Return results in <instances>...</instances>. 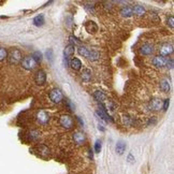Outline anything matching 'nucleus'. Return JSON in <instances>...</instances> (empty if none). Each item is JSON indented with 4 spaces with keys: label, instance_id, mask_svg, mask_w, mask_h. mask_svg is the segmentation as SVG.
<instances>
[{
    "label": "nucleus",
    "instance_id": "nucleus-1",
    "mask_svg": "<svg viewBox=\"0 0 174 174\" xmlns=\"http://www.w3.org/2000/svg\"><path fill=\"white\" fill-rule=\"evenodd\" d=\"M22 52L18 48H12L9 53H8V61L10 65H17L18 62L22 61Z\"/></svg>",
    "mask_w": 174,
    "mask_h": 174
},
{
    "label": "nucleus",
    "instance_id": "nucleus-2",
    "mask_svg": "<svg viewBox=\"0 0 174 174\" xmlns=\"http://www.w3.org/2000/svg\"><path fill=\"white\" fill-rule=\"evenodd\" d=\"M20 62H22V67H23L25 70H28V71L34 70V69L36 68V66H37L36 61L34 60V58H32L31 56L24 57Z\"/></svg>",
    "mask_w": 174,
    "mask_h": 174
},
{
    "label": "nucleus",
    "instance_id": "nucleus-3",
    "mask_svg": "<svg viewBox=\"0 0 174 174\" xmlns=\"http://www.w3.org/2000/svg\"><path fill=\"white\" fill-rule=\"evenodd\" d=\"M59 124L62 128H66V129H71L74 125L73 123V119L71 116L69 115H61L60 118H59Z\"/></svg>",
    "mask_w": 174,
    "mask_h": 174
},
{
    "label": "nucleus",
    "instance_id": "nucleus-4",
    "mask_svg": "<svg viewBox=\"0 0 174 174\" xmlns=\"http://www.w3.org/2000/svg\"><path fill=\"white\" fill-rule=\"evenodd\" d=\"M37 120H38V123L40 125L45 126L50 122V114L45 111H39L37 113Z\"/></svg>",
    "mask_w": 174,
    "mask_h": 174
},
{
    "label": "nucleus",
    "instance_id": "nucleus-5",
    "mask_svg": "<svg viewBox=\"0 0 174 174\" xmlns=\"http://www.w3.org/2000/svg\"><path fill=\"white\" fill-rule=\"evenodd\" d=\"M100 108L97 112H96V114H97L98 116H100V118H102V119H104L105 122H110V123H113V118L111 117V116L108 115V113L106 112V108L105 106L103 105L102 103H100Z\"/></svg>",
    "mask_w": 174,
    "mask_h": 174
},
{
    "label": "nucleus",
    "instance_id": "nucleus-6",
    "mask_svg": "<svg viewBox=\"0 0 174 174\" xmlns=\"http://www.w3.org/2000/svg\"><path fill=\"white\" fill-rule=\"evenodd\" d=\"M63 96H62V93H61L59 89L57 88H54L51 91L50 93V99L52 100V102H54V103H59V102L62 100Z\"/></svg>",
    "mask_w": 174,
    "mask_h": 174
},
{
    "label": "nucleus",
    "instance_id": "nucleus-7",
    "mask_svg": "<svg viewBox=\"0 0 174 174\" xmlns=\"http://www.w3.org/2000/svg\"><path fill=\"white\" fill-rule=\"evenodd\" d=\"M34 81H36V83L38 84V85L42 86L44 85V84L46 83V73L44 70H38L36 73V76H34Z\"/></svg>",
    "mask_w": 174,
    "mask_h": 174
},
{
    "label": "nucleus",
    "instance_id": "nucleus-8",
    "mask_svg": "<svg viewBox=\"0 0 174 174\" xmlns=\"http://www.w3.org/2000/svg\"><path fill=\"white\" fill-rule=\"evenodd\" d=\"M159 52H160V56H169L170 54L173 53V46H172V44H169V43H163L159 48Z\"/></svg>",
    "mask_w": 174,
    "mask_h": 174
},
{
    "label": "nucleus",
    "instance_id": "nucleus-9",
    "mask_svg": "<svg viewBox=\"0 0 174 174\" xmlns=\"http://www.w3.org/2000/svg\"><path fill=\"white\" fill-rule=\"evenodd\" d=\"M74 48H75L73 44H68V45L66 46V48H65L63 54H65V63H66V66L69 65V58L74 54Z\"/></svg>",
    "mask_w": 174,
    "mask_h": 174
},
{
    "label": "nucleus",
    "instance_id": "nucleus-10",
    "mask_svg": "<svg viewBox=\"0 0 174 174\" xmlns=\"http://www.w3.org/2000/svg\"><path fill=\"white\" fill-rule=\"evenodd\" d=\"M167 60L168 59L165 57H162V56H156L153 58V65H154L156 68H163L165 66V63H167Z\"/></svg>",
    "mask_w": 174,
    "mask_h": 174
},
{
    "label": "nucleus",
    "instance_id": "nucleus-11",
    "mask_svg": "<svg viewBox=\"0 0 174 174\" xmlns=\"http://www.w3.org/2000/svg\"><path fill=\"white\" fill-rule=\"evenodd\" d=\"M73 141H74L75 144L77 145H83L86 142V138L85 134L81 131H76L73 133Z\"/></svg>",
    "mask_w": 174,
    "mask_h": 174
},
{
    "label": "nucleus",
    "instance_id": "nucleus-12",
    "mask_svg": "<svg viewBox=\"0 0 174 174\" xmlns=\"http://www.w3.org/2000/svg\"><path fill=\"white\" fill-rule=\"evenodd\" d=\"M153 52H154V46L151 45V44H148V43L143 44L140 48V54L144 55V56H148V55H151Z\"/></svg>",
    "mask_w": 174,
    "mask_h": 174
},
{
    "label": "nucleus",
    "instance_id": "nucleus-13",
    "mask_svg": "<svg viewBox=\"0 0 174 174\" xmlns=\"http://www.w3.org/2000/svg\"><path fill=\"white\" fill-rule=\"evenodd\" d=\"M85 29H86V31L89 32V34H95V32L98 31V26L95 22L88 20V22H86L85 23Z\"/></svg>",
    "mask_w": 174,
    "mask_h": 174
},
{
    "label": "nucleus",
    "instance_id": "nucleus-14",
    "mask_svg": "<svg viewBox=\"0 0 174 174\" xmlns=\"http://www.w3.org/2000/svg\"><path fill=\"white\" fill-rule=\"evenodd\" d=\"M120 14L124 17H131L133 15V10H132V7L130 5H125V7L122 8L120 10Z\"/></svg>",
    "mask_w": 174,
    "mask_h": 174
},
{
    "label": "nucleus",
    "instance_id": "nucleus-15",
    "mask_svg": "<svg viewBox=\"0 0 174 174\" xmlns=\"http://www.w3.org/2000/svg\"><path fill=\"white\" fill-rule=\"evenodd\" d=\"M69 65H70L71 68H72L73 70H75V71H79L80 69L82 68V62H81V60H80V59H77V58L71 59L70 62H69Z\"/></svg>",
    "mask_w": 174,
    "mask_h": 174
},
{
    "label": "nucleus",
    "instance_id": "nucleus-16",
    "mask_svg": "<svg viewBox=\"0 0 174 174\" xmlns=\"http://www.w3.org/2000/svg\"><path fill=\"white\" fill-rule=\"evenodd\" d=\"M148 106H149V108L154 110V111H158V110H160V108H161L160 100H159V99H153V100H151Z\"/></svg>",
    "mask_w": 174,
    "mask_h": 174
},
{
    "label": "nucleus",
    "instance_id": "nucleus-17",
    "mask_svg": "<svg viewBox=\"0 0 174 174\" xmlns=\"http://www.w3.org/2000/svg\"><path fill=\"white\" fill-rule=\"evenodd\" d=\"M126 151V143L124 141H118L116 144V153L118 155H123Z\"/></svg>",
    "mask_w": 174,
    "mask_h": 174
},
{
    "label": "nucleus",
    "instance_id": "nucleus-18",
    "mask_svg": "<svg viewBox=\"0 0 174 174\" xmlns=\"http://www.w3.org/2000/svg\"><path fill=\"white\" fill-rule=\"evenodd\" d=\"M132 10H133V14H137V15L139 16H142L145 14V8L143 7V5H134V7H132Z\"/></svg>",
    "mask_w": 174,
    "mask_h": 174
},
{
    "label": "nucleus",
    "instance_id": "nucleus-19",
    "mask_svg": "<svg viewBox=\"0 0 174 174\" xmlns=\"http://www.w3.org/2000/svg\"><path fill=\"white\" fill-rule=\"evenodd\" d=\"M82 79H83V81L85 82H89L91 79V70L88 68H85L83 69V71H82Z\"/></svg>",
    "mask_w": 174,
    "mask_h": 174
},
{
    "label": "nucleus",
    "instance_id": "nucleus-20",
    "mask_svg": "<svg viewBox=\"0 0 174 174\" xmlns=\"http://www.w3.org/2000/svg\"><path fill=\"white\" fill-rule=\"evenodd\" d=\"M34 25L37 26V27H40V26H43L44 23H45V20H44V16L43 15H38L34 18Z\"/></svg>",
    "mask_w": 174,
    "mask_h": 174
},
{
    "label": "nucleus",
    "instance_id": "nucleus-21",
    "mask_svg": "<svg viewBox=\"0 0 174 174\" xmlns=\"http://www.w3.org/2000/svg\"><path fill=\"white\" fill-rule=\"evenodd\" d=\"M160 89L163 93H169L170 91V83L167 79L162 80V81L160 82Z\"/></svg>",
    "mask_w": 174,
    "mask_h": 174
},
{
    "label": "nucleus",
    "instance_id": "nucleus-22",
    "mask_svg": "<svg viewBox=\"0 0 174 174\" xmlns=\"http://www.w3.org/2000/svg\"><path fill=\"white\" fill-rule=\"evenodd\" d=\"M41 137V132H39L38 130H31L28 133V138L30 141H37Z\"/></svg>",
    "mask_w": 174,
    "mask_h": 174
},
{
    "label": "nucleus",
    "instance_id": "nucleus-23",
    "mask_svg": "<svg viewBox=\"0 0 174 174\" xmlns=\"http://www.w3.org/2000/svg\"><path fill=\"white\" fill-rule=\"evenodd\" d=\"M94 97H95L96 100L102 102V101H104V100H105L106 96H105V94H104L102 91H96L95 94H94Z\"/></svg>",
    "mask_w": 174,
    "mask_h": 174
},
{
    "label": "nucleus",
    "instance_id": "nucleus-24",
    "mask_svg": "<svg viewBox=\"0 0 174 174\" xmlns=\"http://www.w3.org/2000/svg\"><path fill=\"white\" fill-rule=\"evenodd\" d=\"M99 57H100L99 52L93 50V51H89V55H88V58L87 59H89V60H91V61H95V60H98Z\"/></svg>",
    "mask_w": 174,
    "mask_h": 174
},
{
    "label": "nucleus",
    "instance_id": "nucleus-25",
    "mask_svg": "<svg viewBox=\"0 0 174 174\" xmlns=\"http://www.w3.org/2000/svg\"><path fill=\"white\" fill-rule=\"evenodd\" d=\"M89 51H91V50H88V48H85V46H80L79 50H77V52H79V54L81 55V56L86 57V58H88Z\"/></svg>",
    "mask_w": 174,
    "mask_h": 174
},
{
    "label": "nucleus",
    "instance_id": "nucleus-26",
    "mask_svg": "<svg viewBox=\"0 0 174 174\" xmlns=\"http://www.w3.org/2000/svg\"><path fill=\"white\" fill-rule=\"evenodd\" d=\"M32 58H34V60L36 61V63H40L41 61H42V53L40 52V51H36V52L32 54Z\"/></svg>",
    "mask_w": 174,
    "mask_h": 174
},
{
    "label": "nucleus",
    "instance_id": "nucleus-27",
    "mask_svg": "<svg viewBox=\"0 0 174 174\" xmlns=\"http://www.w3.org/2000/svg\"><path fill=\"white\" fill-rule=\"evenodd\" d=\"M8 57V51L5 48H0V61H3Z\"/></svg>",
    "mask_w": 174,
    "mask_h": 174
},
{
    "label": "nucleus",
    "instance_id": "nucleus-28",
    "mask_svg": "<svg viewBox=\"0 0 174 174\" xmlns=\"http://www.w3.org/2000/svg\"><path fill=\"white\" fill-rule=\"evenodd\" d=\"M101 148H102V144H101V141L100 140H97L95 143V153L99 154L100 151H101Z\"/></svg>",
    "mask_w": 174,
    "mask_h": 174
},
{
    "label": "nucleus",
    "instance_id": "nucleus-29",
    "mask_svg": "<svg viewBox=\"0 0 174 174\" xmlns=\"http://www.w3.org/2000/svg\"><path fill=\"white\" fill-rule=\"evenodd\" d=\"M167 24H168V26H170V28H171V29H173V28H174V17H173V16H170V17L168 18Z\"/></svg>",
    "mask_w": 174,
    "mask_h": 174
},
{
    "label": "nucleus",
    "instance_id": "nucleus-30",
    "mask_svg": "<svg viewBox=\"0 0 174 174\" xmlns=\"http://www.w3.org/2000/svg\"><path fill=\"white\" fill-rule=\"evenodd\" d=\"M85 9L88 12H91V13H95V7H94V5H86Z\"/></svg>",
    "mask_w": 174,
    "mask_h": 174
},
{
    "label": "nucleus",
    "instance_id": "nucleus-31",
    "mask_svg": "<svg viewBox=\"0 0 174 174\" xmlns=\"http://www.w3.org/2000/svg\"><path fill=\"white\" fill-rule=\"evenodd\" d=\"M127 161H128L129 163H134V157L132 154H129L128 156H127Z\"/></svg>",
    "mask_w": 174,
    "mask_h": 174
},
{
    "label": "nucleus",
    "instance_id": "nucleus-32",
    "mask_svg": "<svg viewBox=\"0 0 174 174\" xmlns=\"http://www.w3.org/2000/svg\"><path fill=\"white\" fill-rule=\"evenodd\" d=\"M46 56H48V59H50V61L53 60V51L52 50H48L46 52Z\"/></svg>",
    "mask_w": 174,
    "mask_h": 174
},
{
    "label": "nucleus",
    "instance_id": "nucleus-33",
    "mask_svg": "<svg viewBox=\"0 0 174 174\" xmlns=\"http://www.w3.org/2000/svg\"><path fill=\"white\" fill-rule=\"evenodd\" d=\"M169 104H170V100L169 99H165V103H163V111H167L168 108H169Z\"/></svg>",
    "mask_w": 174,
    "mask_h": 174
},
{
    "label": "nucleus",
    "instance_id": "nucleus-34",
    "mask_svg": "<svg viewBox=\"0 0 174 174\" xmlns=\"http://www.w3.org/2000/svg\"><path fill=\"white\" fill-rule=\"evenodd\" d=\"M165 66H167V68H170V69H172L173 68V60L172 59H168L167 60V63H165Z\"/></svg>",
    "mask_w": 174,
    "mask_h": 174
},
{
    "label": "nucleus",
    "instance_id": "nucleus-35",
    "mask_svg": "<svg viewBox=\"0 0 174 174\" xmlns=\"http://www.w3.org/2000/svg\"><path fill=\"white\" fill-rule=\"evenodd\" d=\"M66 102H67V104H68V105H69V108H70V110H71V111H73V110H74V105H73V104L71 103V101H70V100L66 99Z\"/></svg>",
    "mask_w": 174,
    "mask_h": 174
},
{
    "label": "nucleus",
    "instance_id": "nucleus-36",
    "mask_svg": "<svg viewBox=\"0 0 174 174\" xmlns=\"http://www.w3.org/2000/svg\"><path fill=\"white\" fill-rule=\"evenodd\" d=\"M70 39H71V41H72V42H74V44H80V41L77 40V39L75 38V37L71 36V37H70Z\"/></svg>",
    "mask_w": 174,
    "mask_h": 174
},
{
    "label": "nucleus",
    "instance_id": "nucleus-37",
    "mask_svg": "<svg viewBox=\"0 0 174 174\" xmlns=\"http://www.w3.org/2000/svg\"><path fill=\"white\" fill-rule=\"evenodd\" d=\"M89 157H91V159L93 160L94 156H93V151H89Z\"/></svg>",
    "mask_w": 174,
    "mask_h": 174
}]
</instances>
